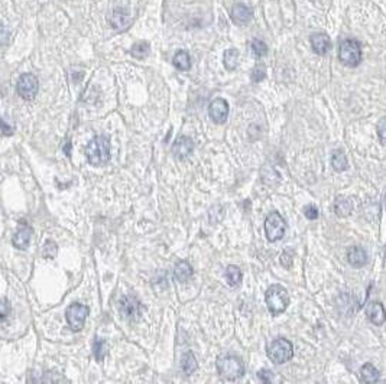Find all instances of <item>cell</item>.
<instances>
[{"label": "cell", "instance_id": "6da1fadb", "mask_svg": "<svg viewBox=\"0 0 386 384\" xmlns=\"http://www.w3.org/2000/svg\"><path fill=\"white\" fill-rule=\"evenodd\" d=\"M265 302L270 315L272 316H278L283 313L288 305H289V293L286 290V288H283L282 285H272L266 289L265 293Z\"/></svg>", "mask_w": 386, "mask_h": 384}, {"label": "cell", "instance_id": "7a4b0ae2", "mask_svg": "<svg viewBox=\"0 0 386 384\" xmlns=\"http://www.w3.org/2000/svg\"><path fill=\"white\" fill-rule=\"evenodd\" d=\"M87 161L94 166H100L110 159V140L106 136H96L86 148Z\"/></svg>", "mask_w": 386, "mask_h": 384}, {"label": "cell", "instance_id": "3957f363", "mask_svg": "<svg viewBox=\"0 0 386 384\" xmlns=\"http://www.w3.org/2000/svg\"><path fill=\"white\" fill-rule=\"evenodd\" d=\"M216 367L219 374L227 380H236L245 374V363L236 355H222L217 358Z\"/></svg>", "mask_w": 386, "mask_h": 384}, {"label": "cell", "instance_id": "277c9868", "mask_svg": "<svg viewBox=\"0 0 386 384\" xmlns=\"http://www.w3.org/2000/svg\"><path fill=\"white\" fill-rule=\"evenodd\" d=\"M267 358L275 364H285L294 357V345L285 338L273 340L266 350Z\"/></svg>", "mask_w": 386, "mask_h": 384}, {"label": "cell", "instance_id": "5b68a950", "mask_svg": "<svg viewBox=\"0 0 386 384\" xmlns=\"http://www.w3.org/2000/svg\"><path fill=\"white\" fill-rule=\"evenodd\" d=\"M339 59L346 67H357L362 62V48L356 39H344L340 44Z\"/></svg>", "mask_w": 386, "mask_h": 384}, {"label": "cell", "instance_id": "8992f818", "mask_svg": "<svg viewBox=\"0 0 386 384\" xmlns=\"http://www.w3.org/2000/svg\"><path fill=\"white\" fill-rule=\"evenodd\" d=\"M285 231H286V222L282 218V215L276 211L269 212L265 218V233L267 240L270 243H275L285 236Z\"/></svg>", "mask_w": 386, "mask_h": 384}, {"label": "cell", "instance_id": "52a82bcc", "mask_svg": "<svg viewBox=\"0 0 386 384\" xmlns=\"http://www.w3.org/2000/svg\"><path fill=\"white\" fill-rule=\"evenodd\" d=\"M67 315V322L70 328L74 331V332H78L83 329L84 326V322L89 316V308L86 305H80V303H73L70 305V308L65 312Z\"/></svg>", "mask_w": 386, "mask_h": 384}, {"label": "cell", "instance_id": "ba28073f", "mask_svg": "<svg viewBox=\"0 0 386 384\" xmlns=\"http://www.w3.org/2000/svg\"><path fill=\"white\" fill-rule=\"evenodd\" d=\"M38 78L33 74H23L19 77V81H17V86H16V90H17V94L23 98V100H33L36 93H38Z\"/></svg>", "mask_w": 386, "mask_h": 384}, {"label": "cell", "instance_id": "9c48e42d", "mask_svg": "<svg viewBox=\"0 0 386 384\" xmlns=\"http://www.w3.org/2000/svg\"><path fill=\"white\" fill-rule=\"evenodd\" d=\"M120 310L126 319L136 321L142 315V305L133 295H126L120 300Z\"/></svg>", "mask_w": 386, "mask_h": 384}, {"label": "cell", "instance_id": "30bf717a", "mask_svg": "<svg viewBox=\"0 0 386 384\" xmlns=\"http://www.w3.org/2000/svg\"><path fill=\"white\" fill-rule=\"evenodd\" d=\"M230 107L224 98H216L208 105V116L216 124H223L229 117Z\"/></svg>", "mask_w": 386, "mask_h": 384}, {"label": "cell", "instance_id": "8fae6325", "mask_svg": "<svg viewBox=\"0 0 386 384\" xmlns=\"http://www.w3.org/2000/svg\"><path fill=\"white\" fill-rule=\"evenodd\" d=\"M109 22H110V26L118 32H125L126 29L130 28L132 25V17L130 15L123 10V9H115L112 12V15L109 17Z\"/></svg>", "mask_w": 386, "mask_h": 384}, {"label": "cell", "instance_id": "7c38bea8", "mask_svg": "<svg viewBox=\"0 0 386 384\" xmlns=\"http://www.w3.org/2000/svg\"><path fill=\"white\" fill-rule=\"evenodd\" d=\"M365 313H366L368 319L371 321L373 325L381 326L385 324L386 310L381 302H375L373 300L371 303H368L366 308H365Z\"/></svg>", "mask_w": 386, "mask_h": 384}, {"label": "cell", "instance_id": "4fadbf2b", "mask_svg": "<svg viewBox=\"0 0 386 384\" xmlns=\"http://www.w3.org/2000/svg\"><path fill=\"white\" fill-rule=\"evenodd\" d=\"M194 152V142L187 136H179L172 145V153L177 159H187Z\"/></svg>", "mask_w": 386, "mask_h": 384}, {"label": "cell", "instance_id": "5bb4252c", "mask_svg": "<svg viewBox=\"0 0 386 384\" xmlns=\"http://www.w3.org/2000/svg\"><path fill=\"white\" fill-rule=\"evenodd\" d=\"M347 260L349 263L353 267H363L368 260H369V256H368V251L365 250L363 247L360 246H353V247H349L347 249Z\"/></svg>", "mask_w": 386, "mask_h": 384}, {"label": "cell", "instance_id": "9a60e30c", "mask_svg": "<svg viewBox=\"0 0 386 384\" xmlns=\"http://www.w3.org/2000/svg\"><path fill=\"white\" fill-rule=\"evenodd\" d=\"M30 237H32V228L26 224H20L19 230L16 231L13 236V246L19 250H25L28 249L30 243Z\"/></svg>", "mask_w": 386, "mask_h": 384}, {"label": "cell", "instance_id": "2e32d148", "mask_svg": "<svg viewBox=\"0 0 386 384\" xmlns=\"http://www.w3.org/2000/svg\"><path fill=\"white\" fill-rule=\"evenodd\" d=\"M312 51L318 55H326L331 48V41L326 33H314L310 38Z\"/></svg>", "mask_w": 386, "mask_h": 384}, {"label": "cell", "instance_id": "e0dca14e", "mask_svg": "<svg viewBox=\"0 0 386 384\" xmlns=\"http://www.w3.org/2000/svg\"><path fill=\"white\" fill-rule=\"evenodd\" d=\"M253 12L251 7H248L246 4H242V3H238V4H235L233 6V9H232V19H233V22L235 23H238V25H245V23H248L251 19H252Z\"/></svg>", "mask_w": 386, "mask_h": 384}, {"label": "cell", "instance_id": "ac0fdd59", "mask_svg": "<svg viewBox=\"0 0 386 384\" xmlns=\"http://www.w3.org/2000/svg\"><path fill=\"white\" fill-rule=\"evenodd\" d=\"M194 270L191 265L185 260H181L175 265V269H174V276L175 279L179 282V283H185L188 282L191 278H193Z\"/></svg>", "mask_w": 386, "mask_h": 384}, {"label": "cell", "instance_id": "d6986e66", "mask_svg": "<svg viewBox=\"0 0 386 384\" xmlns=\"http://www.w3.org/2000/svg\"><path fill=\"white\" fill-rule=\"evenodd\" d=\"M334 212L337 217H349L353 212V201L347 196H337L334 201Z\"/></svg>", "mask_w": 386, "mask_h": 384}, {"label": "cell", "instance_id": "ffe728a7", "mask_svg": "<svg viewBox=\"0 0 386 384\" xmlns=\"http://www.w3.org/2000/svg\"><path fill=\"white\" fill-rule=\"evenodd\" d=\"M379 379H381L379 370L375 369V366L371 364V363H366V364L362 367V370H360V380H362L363 383L375 384L379 382Z\"/></svg>", "mask_w": 386, "mask_h": 384}, {"label": "cell", "instance_id": "44dd1931", "mask_svg": "<svg viewBox=\"0 0 386 384\" xmlns=\"http://www.w3.org/2000/svg\"><path fill=\"white\" fill-rule=\"evenodd\" d=\"M331 166L336 172H344L349 169V161H347V156L346 153L340 150V149H336L331 155Z\"/></svg>", "mask_w": 386, "mask_h": 384}, {"label": "cell", "instance_id": "7402d4cb", "mask_svg": "<svg viewBox=\"0 0 386 384\" xmlns=\"http://www.w3.org/2000/svg\"><path fill=\"white\" fill-rule=\"evenodd\" d=\"M242 279H243V273H242L240 267L235 266V265L227 266V269H226V281L232 288L239 286L242 283Z\"/></svg>", "mask_w": 386, "mask_h": 384}, {"label": "cell", "instance_id": "603a6c76", "mask_svg": "<svg viewBox=\"0 0 386 384\" xmlns=\"http://www.w3.org/2000/svg\"><path fill=\"white\" fill-rule=\"evenodd\" d=\"M181 369L182 371L187 374V376H191L195 373V370L198 369V364H197V360L191 351H187L185 354L182 355L181 358Z\"/></svg>", "mask_w": 386, "mask_h": 384}, {"label": "cell", "instance_id": "cb8c5ba5", "mask_svg": "<svg viewBox=\"0 0 386 384\" xmlns=\"http://www.w3.org/2000/svg\"><path fill=\"white\" fill-rule=\"evenodd\" d=\"M174 67L179 70V71H188L191 68V58H190V54L185 52V51H178L175 55H174Z\"/></svg>", "mask_w": 386, "mask_h": 384}, {"label": "cell", "instance_id": "d4e9b609", "mask_svg": "<svg viewBox=\"0 0 386 384\" xmlns=\"http://www.w3.org/2000/svg\"><path fill=\"white\" fill-rule=\"evenodd\" d=\"M223 62H224V67H226V70H229V71H233V70H236V67H238L239 64V51L238 49H227V51H224V55H223Z\"/></svg>", "mask_w": 386, "mask_h": 384}, {"label": "cell", "instance_id": "484cf974", "mask_svg": "<svg viewBox=\"0 0 386 384\" xmlns=\"http://www.w3.org/2000/svg\"><path fill=\"white\" fill-rule=\"evenodd\" d=\"M150 52V46H149L148 42L145 41H140V42H136V44L130 48V55L133 58L137 59H145L149 55Z\"/></svg>", "mask_w": 386, "mask_h": 384}, {"label": "cell", "instance_id": "4316f807", "mask_svg": "<svg viewBox=\"0 0 386 384\" xmlns=\"http://www.w3.org/2000/svg\"><path fill=\"white\" fill-rule=\"evenodd\" d=\"M106 351H107V347H106V342L102 338H96L94 340V344H93V354L96 357L97 361H103L104 357H106Z\"/></svg>", "mask_w": 386, "mask_h": 384}, {"label": "cell", "instance_id": "83f0119b", "mask_svg": "<svg viewBox=\"0 0 386 384\" xmlns=\"http://www.w3.org/2000/svg\"><path fill=\"white\" fill-rule=\"evenodd\" d=\"M251 48H252L253 55L256 58H262V57H265L267 54V45L263 41H260V39H253Z\"/></svg>", "mask_w": 386, "mask_h": 384}, {"label": "cell", "instance_id": "f1b7e54d", "mask_svg": "<svg viewBox=\"0 0 386 384\" xmlns=\"http://www.w3.org/2000/svg\"><path fill=\"white\" fill-rule=\"evenodd\" d=\"M266 77V68L263 64H257L255 68L252 70V74H251V78H252L253 83H260L263 81Z\"/></svg>", "mask_w": 386, "mask_h": 384}, {"label": "cell", "instance_id": "f546056e", "mask_svg": "<svg viewBox=\"0 0 386 384\" xmlns=\"http://www.w3.org/2000/svg\"><path fill=\"white\" fill-rule=\"evenodd\" d=\"M294 256H295V253L292 250H289V249H286L285 251H282V254H281V265H282L286 270H289L292 265H294Z\"/></svg>", "mask_w": 386, "mask_h": 384}, {"label": "cell", "instance_id": "4dcf8cb0", "mask_svg": "<svg viewBox=\"0 0 386 384\" xmlns=\"http://www.w3.org/2000/svg\"><path fill=\"white\" fill-rule=\"evenodd\" d=\"M57 253H58V247H57V244L54 241L49 240V241L45 243L44 251H42L45 259H54L57 256Z\"/></svg>", "mask_w": 386, "mask_h": 384}, {"label": "cell", "instance_id": "1f68e13d", "mask_svg": "<svg viewBox=\"0 0 386 384\" xmlns=\"http://www.w3.org/2000/svg\"><path fill=\"white\" fill-rule=\"evenodd\" d=\"M376 133L381 140V143L386 145V117H382L376 124Z\"/></svg>", "mask_w": 386, "mask_h": 384}, {"label": "cell", "instance_id": "d6a6232c", "mask_svg": "<svg viewBox=\"0 0 386 384\" xmlns=\"http://www.w3.org/2000/svg\"><path fill=\"white\" fill-rule=\"evenodd\" d=\"M10 41V30L7 26L4 25H0V46H4V45L9 44Z\"/></svg>", "mask_w": 386, "mask_h": 384}, {"label": "cell", "instance_id": "836d02e7", "mask_svg": "<svg viewBox=\"0 0 386 384\" xmlns=\"http://www.w3.org/2000/svg\"><path fill=\"white\" fill-rule=\"evenodd\" d=\"M304 215L308 218V220H317L318 218V215H320V212H318V208L315 207V205H307V207H304Z\"/></svg>", "mask_w": 386, "mask_h": 384}, {"label": "cell", "instance_id": "e575fe53", "mask_svg": "<svg viewBox=\"0 0 386 384\" xmlns=\"http://www.w3.org/2000/svg\"><path fill=\"white\" fill-rule=\"evenodd\" d=\"M272 371L270 370H266V369H262L260 371H257V377H259V380L262 382V383H270V380H272Z\"/></svg>", "mask_w": 386, "mask_h": 384}, {"label": "cell", "instance_id": "d590c367", "mask_svg": "<svg viewBox=\"0 0 386 384\" xmlns=\"http://www.w3.org/2000/svg\"><path fill=\"white\" fill-rule=\"evenodd\" d=\"M9 313H10V306H9L7 300L6 299H0V319L7 318Z\"/></svg>", "mask_w": 386, "mask_h": 384}, {"label": "cell", "instance_id": "8d00e7d4", "mask_svg": "<svg viewBox=\"0 0 386 384\" xmlns=\"http://www.w3.org/2000/svg\"><path fill=\"white\" fill-rule=\"evenodd\" d=\"M0 132H3V134H6V136H10V134L13 133V129L1 117H0Z\"/></svg>", "mask_w": 386, "mask_h": 384}, {"label": "cell", "instance_id": "74e56055", "mask_svg": "<svg viewBox=\"0 0 386 384\" xmlns=\"http://www.w3.org/2000/svg\"><path fill=\"white\" fill-rule=\"evenodd\" d=\"M83 78V71H78V73H73V81L74 83H78L80 80Z\"/></svg>", "mask_w": 386, "mask_h": 384}, {"label": "cell", "instance_id": "f35d334b", "mask_svg": "<svg viewBox=\"0 0 386 384\" xmlns=\"http://www.w3.org/2000/svg\"><path fill=\"white\" fill-rule=\"evenodd\" d=\"M64 152H65V155H67V156H70V153H71V143H70V142H67V143H65Z\"/></svg>", "mask_w": 386, "mask_h": 384}]
</instances>
